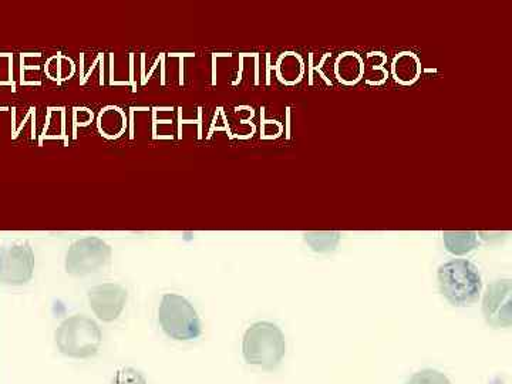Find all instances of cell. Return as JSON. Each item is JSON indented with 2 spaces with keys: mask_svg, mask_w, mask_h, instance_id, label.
Segmentation results:
<instances>
[{
  "mask_svg": "<svg viewBox=\"0 0 512 384\" xmlns=\"http://www.w3.org/2000/svg\"><path fill=\"white\" fill-rule=\"evenodd\" d=\"M392 74L396 82L412 84L419 79L420 62L413 53L403 52L394 57L392 63Z\"/></svg>",
  "mask_w": 512,
  "mask_h": 384,
  "instance_id": "10",
  "label": "cell"
},
{
  "mask_svg": "<svg viewBox=\"0 0 512 384\" xmlns=\"http://www.w3.org/2000/svg\"><path fill=\"white\" fill-rule=\"evenodd\" d=\"M158 322L168 338L190 342L200 338L202 325L198 312L184 296L165 293L158 308Z\"/></svg>",
  "mask_w": 512,
  "mask_h": 384,
  "instance_id": "4",
  "label": "cell"
},
{
  "mask_svg": "<svg viewBox=\"0 0 512 384\" xmlns=\"http://www.w3.org/2000/svg\"><path fill=\"white\" fill-rule=\"evenodd\" d=\"M285 353V335L275 323L256 322L245 332L242 355L248 365L275 370L284 360Z\"/></svg>",
  "mask_w": 512,
  "mask_h": 384,
  "instance_id": "2",
  "label": "cell"
},
{
  "mask_svg": "<svg viewBox=\"0 0 512 384\" xmlns=\"http://www.w3.org/2000/svg\"><path fill=\"white\" fill-rule=\"evenodd\" d=\"M406 384H453L444 373L434 369H424L414 373Z\"/></svg>",
  "mask_w": 512,
  "mask_h": 384,
  "instance_id": "14",
  "label": "cell"
},
{
  "mask_svg": "<svg viewBox=\"0 0 512 384\" xmlns=\"http://www.w3.org/2000/svg\"><path fill=\"white\" fill-rule=\"evenodd\" d=\"M365 63L356 53H343L335 63L336 77L345 84H355L363 77Z\"/></svg>",
  "mask_w": 512,
  "mask_h": 384,
  "instance_id": "9",
  "label": "cell"
},
{
  "mask_svg": "<svg viewBox=\"0 0 512 384\" xmlns=\"http://www.w3.org/2000/svg\"><path fill=\"white\" fill-rule=\"evenodd\" d=\"M113 384H147V379L134 367H121L114 376Z\"/></svg>",
  "mask_w": 512,
  "mask_h": 384,
  "instance_id": "16",
  "label": "cell"
},
{
  "mask_svg": "<svg viewBox=\"0 0 512 384\" xmlns=\"http://www.w3.org/2000/svg\"><path fill=\"white\" fill-rule=\"evenodd\" d=\"M437 281L441 295L456 308L474 305L483 291L480 269L467 259H451L440 265Z\"/></svg>",
  "mask_w": 512,
  "mask_h": 384,
  "instance_id": "1",
  "label": "cell"
},
{
  "mask_svg": "<svg viewBox=\"0 0 512 384\" xmlns=\"http://www.w3.org/2000/svg\"><path fill=\"white\" fill-rule=\"evenodd\" d=\"M87 298L97 318L103 322H114L126 308L128 293L124 286L107 282L93 286L87 293Z\"/></svg>",
  "mask_w": 512,
  "mask_h": 384,
  "instance_id": "8",
  "label": "cell"
},
{
  "mask_svg": "<svg viewBox=\"0 0 512 384\" xmlns=\"http://www.w3.org/2000/svg\"><path fill=\"white\" fill-rule=\"evenodd\" d=\"M512 282L498 279L487 286L483 298V315L491 328H511L512 325Z\"/></svg>",
  "mask_w": 512,
  "mask_h": 384,
  "instance_id": "7",
  "label": "cell"
},
{
  "mask_svg": "<svg viewBox=\"0 0 512 384\" xmlns=\"http://www.w3.org/2000/svg\"><path fill=\"white\" fill-rule=\"evenodd\" d=\"M285 63L281 64L282 76L285 77V82L295 83L301 79L303 67L302 60L298 56L284 57Z\"/></svg>",
  "mask_w": 512,
  "mask_h": 384,
  "instance_id": "15",
  "label": "cell"
},
{
  "mask_svg": "<svg viewBox=\"0 0 512 384\" xmlns=\"http://www.w3.org/2000/svg\"><path fill=\"white\" fill-rule=\"evenodd\" d=\"M35 271V254L29 244L0 248V284H28Z\"/></svg>",
  "mask_w": 512,
  "mask_h": 384,
  "instance_id": "6",
  "label": "cell"
},
{
  "mask_svg": "<svg viewBox=\"0 0 512 384\" xmlns=\"http://www.w3.org/2000/svg\"><path fill=\"white\" fill-rule=\"evenodd\" d=\"M306 244L315 252H332L338 248L340 241L339 232H306Z\"/></svg>",
  "mask_w": 512,
  "mask_h": 384,
  "instance_id": "12",
  "label": "cell"
},
{
  "mask_svg": "<svg viewBox=\"0 0 512 384\" xmlns=\"http://www.w3.org/2000/svg\"><path fill=\"white\" fill-rule=\"evenodd\" d=\"M443 241L446 249L453 255H466L478 248V235L471 231L443 232Z\"/></svg>",
  "mask_w": 512,
  "mask_h": 384,
  "instance_id": "11",
  "label": "cell"
},
{
  "mask_svg": "<svg viewBox=\"0 0 512 384\" xmlns=\"http://www.w3.org/2000/svg\"><path fill=\"white\" fill-rule=\"evenodd\" d=\"M380 55L382 53H369L367 56L365 69H363V76L366 77L367 83L370 84H379L384 82V79L387 77L386 69H384V63H386V57H382L380 62Z\"/></svg>",
  "mask_w": 512,
  "mask_h": 384,
  "instance_id": "13",
  "label": "cell"
},
{
  "mask_svg": "<svg viewBox=\"0 0 512 384\" xmlns=\"http://www.w3.org/2000/svg\"><path fill=\"white\" fill-rule=\"evenodd\" d=\"M110 259L111 248L107 242L96 237L82 238L67 251L64 268L69 275L87 276L99 272Z\"/></svg>",
  "mask_w": 512,
  "mask_h": 384,
  "instance_id": "5",
  "label": "cell"
},
{
  "mask_svg": "<svg viewBox=\"0 0 512 384\" xmlns=\"http://www.w3.org/2000/svg\"><path fill=\"white\" fill-rule=\"evenodd\" d=\"M57 348L72 359H90L96 356L103 342V333L96 320L84 315L64 319L55 332Z\"/></svg>",
  "mask_w": 512,
  "mask_h": 384,
  "instance_id": "3",
  "label": "cell"
}]
</instances>
